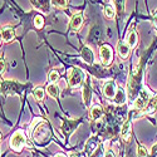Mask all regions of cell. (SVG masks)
<instances>
[{
	"label": "cell",
	"mask_w": 157,
	"mask_h": 157,
	"mask_svg": "<svg viewBox=\"0 0 157 157\" xmlns=\"http://www.w3.org/2000/svg\"><path fill=\"white\" fill-rule=\"evenodd\" d=\"M49 137H50V131H49L48 124L43 121L39 122L33 131V138L35 140V142L42 143V142L49 140Z\"/></svg>",
	"instance_id": "6da1fadb"
},
{
	"label": "cell",
	"mask_w": 157,
	"mask_h": 157,
	"mask_svg": "<svg viewBox=\"0 0 157 157\" xmlns=\"http://www.w3.org/2000/svg\"><path fill=\"white\" fill-rule=\"evenodd\" d=\"M68 81H69V86L72 88L79 87L84 81V73L79 68H72L71 72H69Z\"/></svg>",
	"instance_id": "7a4b0ae2"
},
{
	"label": "cell",
	"mask_w": 157,
	"mask_h": 157,
	"mask_svg": "<svg viewBox=\"0 0 157 157\" xmlns=\"http://www.w3.org/2000/svg\"><path fill=\"white\" fill-rule=\"evenodd\" d=\"M99 57H101V62L104 67H108L112 63V58H113V52L112 48L107 44H104L99 48Z\"/></svg>",
	"instance_id": "3957f363"
},
{
	"label": "cell",
	"mask_w": 157,
	"mask_h": 157,
	"mask_svg": "<svg viewBox=\"0 0 157 157\" xmlns=\"http://www.w3.org/2000/svg\"><path fill=\"white\" fill-rule=\"evenodd\" d=\"M25 141H27V138H25L24 133L18 131V132L13 135V137L10 140V146L14 151H20L25 145Z\"/></svg>",
	"instance_id": "277c9868"
},
{
	"label": "cell",
	"mask_w": 157,
	"mask_h": 157,
	"mask_svg": "<svg viewBox=\"0 0 157 157\" xmlns=\"http://www.w3.org/2000/svg\"><path fill=\"white\" fill-rule=\"evenodd\" d=\"M23 89V86L15 81H4L2 83V90L4 94L14 93V92H20Z\"/></svg>",
	"instance_id": "5b68a950"
},
{
	"label": "cell",
	"mask_w": 157,
	"mask_h": 157,
	"mask_svg": "<svg viewBox=\"0 0 157 157\" xmlns=\"http://www.w3.org/2000/svg\"><path fill=\"white\" fill-rule=\"evenodd\" d=\"M147 103H148V94L146 90H142V92L140 93V96L137 97V99L135 101V108L136 109H145L147 107Z\"/></svg>",
	"instance_id": "8992f818"
},
{
	"label": "cell",
	"mask_w": 157,
	"mask_h": 157,
	"mask_svg": "<svg viewBox=\"0 0 157 157\" xmlns=\"http://www.w3.org/2000/svg\"><path fill=\"white\" fill-rule=\"evenodd\" d=\"M116 92H117V87H116V83L113 81H108L103 84V94L107 98H109V99L114 98Z\"/></svg>",
	"instance_id": "52a82bcc"
},
{
	"label": "cell",
	"mask_w": 157,
	"mask_h": 157,
	"mask_svg": "<svg viewBox=\"0 0 157 157\" xmlns=\"http://www.w3.org/2000/svg\"><path fill=\"white\" fill-rule=\"evenodd\" d=\"M2 38H3V40L5 43H10L14 40V38H15V30L13 29L11 27H3L2 29Z\"/></svg>",
	"instance_id": "ba28073f"
},
{
	"label": "cell",
	"mask_w": 157,
	"mask_h": 157,
	"mask_svg": "<svg viewBox=\"0 0 157 157\" xmlns=\"http://www.w3.org/2000/svg\"><path fill=\"white\" fill-rule=\"evenodd\" d=\"M30 3L33 4L34 8L42 10L44 13H48L49 11V8H50V0H30Z\"/></svg>",
	"instance_id": "9c48e42d"
},
{
	"label": "cell",
	"mask_w": 157,
	"mask_h": 157,
	"mask_svg": "<svg viewBox=\"0 0 157 157\" xmlns=\"http://www.w3.org/2000/svg\"><path fill=\"white\" fill-rule=\"evenodd\" d=\"M83 23V15H82V13H77V14H74L71 19V27L72 29L74 30H78L81 28V25Z\"/></svg>",
	"instance_id": "30bf717a"
},
{
	"label": "cell",
	"mask_w": 157,
	"mask_h": 157,
	"mask_svg": "<svg viewBox=\"0 0 157 157\" xmlns=\"http://www.w3.org/2000/svg\"><path fill=\"white\" fill-rule=\"evenodd\" d=\"M78 123H79V122L65 120V121L63 122V124H62V129L64 131V133H65V135H69V133H72L73 131L75 129V127L78 126Z\"/></svg>",
	"instance_id": "8fae6325"
},
{
	"label": "cell",
	"mask_w": 157,
	"mask_h": 157,
	"mask_svg": "<svg viewBox=\"0 0 157 157\" xmlns=\"http://www.w3.org/2000/svg\"><path fill=\"white\" fill-rule=\"evenodd\" d=\"M82 58L88 64H92L93 63V52L90 50L89 47H83V49H82Z\"/></svg>",
	"instance_id": "7c38bea8"
},
{
	"label": "cell",
	"mask_w": 157,
	"mask_h": 157,
	"mask_svg": "<svg viewBox=\"0 0 157 157\" xmlns=\"http://www.w3.org/2000/svg\"><path fill=\"white\" fill-rule=\"evenodd\" d=\"M127 99V96H126V90L123 88H118L116 92V96H114V102L116 104H123Z\"/></svg>",
	"instance_id": "4fadbf2b"
},
{
	"label": "cell",
	"mask_w": 157,
	"mask_h": 157,
	"mask_svg": "<svg viewBox=\"0 0 157 157\" xmlns=\"http://www.w3.org/2000/svg\"><path fill=\"white\" fill-rule=\"evenodd\" d=\"M90 97H92V88H90V83L87 82L83 87V101L87 106L90 103Z\"/></svg>",
	"instance_id": "5bb4252c"
},
{
	"label": "cell",
	"mask_w": 157,
	"mask_h": 157,
	"mask_svg": "<svg viewBox=\"0 0 157 157\" xmlns=\"http://www.w3.org/2000/svg\"><path fill=\"white\" fill-rule=\"evenodd\" d=\"M129 136H131V122L129 121H126L122 124V128H121V137L124 141H128Z\"/></svg>",
	"instance_id": "9a60e30c"
},
{
	"label": "cell",
	"mask_w": 157,
	"mask_h": 157,
	"mask_svg": "<svg viewBox=\"0 0 157 157\" xmlns=\"http://www.w3.org/2000/svg\"><path fill=\"white\" fill-rule=\"evenodd\" d=\"M99 39H101V30L97 27L92 28V30L89 33V36H88V40L90 43H98Z\"/></svg>",
	"instance_id": "2e32d148"
},
{
	"label": "cell",
	"mask_w": 157,
	"mask_h": 157,
	"mask_svg": "<svg viewBox=\"0 0 157 157\" xmlns=\"http://www.w3.org/2000/svg\"><path fill=\"white\" fill-rule=\"evenodd\" d=\"M118 54H120V57L121 58H127L128 57V54H129V47H128V44L127 43H123V42H120L118 43Z\"/></svg>",
	"instance_id": "e0dca14e"
},
{
	"label": "cell",
	"mask_w": 157,
	"mask_h": 157,
	"mask_svg": "<svg viewBox=\"0 0 157 157\" xmlns=\"http://www.w3.org/2000/svg\"><path fill=\"white\" fill-rule=\"evenodd\" d=\"M102 116H103V109L101 106H98V104H96V106L92 107V109H90V117H92L93 120L98 121L102 118Z\"/></svg>",
	"instance_id": "ac0fdd59"
},
{
	"label": "cell",
	"mask_w": 157,
	"mask_h": 157,
	"mask_svg": "<svg viewBox=\"0 0 157 157\" xmlns=\"http://www.w3.org/2000/svg\"><path fill=\"white\" fill-rule=\"evenodd\" d=\"M47 92H48V94H49L52 98L57 99V98H58V96H59V88H58V86H57V84L50 83V84L47 87Z\"/></svg>",
	"instance_id": "d6986e66"
},
{
	"label": "cell",
	"mask_w": 157,
	"mask_h": 157,
	"mask_svg": "<svg viewBox=\"0 0 157 157\" xmlns=\"http://www.w3.org/2000/svg\"><path fill=\"white\" fill-rule=\"evenodd\" d=\"M137 42H138V35L136 32H131L128 38H127V44L129 48H135L137 45Z\"/></svg>",
	"instance_id": "ffe728a7"
},
{
	"label": "cell",
	"mask_w": 157,
	"mask_h": 157,
	"mask_svg": "<svg viewBox=\"0 0 157 157\" xmlns=\"http://www.w3.org/2000/svg\"><path fill=\"white\" fill-rule=\"evenodd\" d=\"M104 15H106L108 19H113L116 17V9L113 8L112 4L106 5V8H104Z\"/></svg>",
	"instance_id": "44dd1931"
},
{
	"label": "cell",
	"mask_w": 157,
	"mask_h": 157,
	"mask_svg": "<svg viewBox=\"0 0 157 157\" xmlns=\"http://www.w3.org/2000/svg\"><path fill=\"white\" fill-rule=\"evenodd\" d=\"M156 108H157V97H153L151 101H148V103H147V107H146V112L147 113H152L153 111H156Z\"/></svg>",
	"instance_id": "7402d4cb"
},
{
	"label": "cell",
	"mask_w": 157,
	"mask_h": 157,
	"mask_svg": "<svg viewBox=\"0 0 157 157\" xmlns=\"http://www.w3.org/2000/svg\"><path fill=\"white\" fill-rule=\"evenodd\" d=\"M33 96L36 101H43L44 98V89L43 88H35L33 90Z\"/></svg>",
	"instance_id": "603a6c76"
},
{
	"label": "cell",
	"mask_w": 157,
	"mask_h": 157,
	"mask_svg": "<svg viewBox=\"0 0 157 157\" xmlns=\"http://www.w3.org/2000/svg\"><path fill=\"white\" fill-rule=\"evenodd\" d=\"M50 3H52V5L56 6V8H60V9H63V8L67 6L68 0H50Z\"/></svg>",
	"instance_id": "cb8c5ba5"
},
{
	"label": "cell",
	"mask_w": 157,
	"mask_h": 157,
	"mask_svg": "<svg viewBox=\"0 0 157 157\" xmlns=\"http://www.w3.org/2000/svg\"><path fill=\"white\" fill-rule=\"evenodd\" d=\"M34 25H35L36 29H42L43 25H44V18L42 15H36L34 18Z\"/></svg>",
	"instance_id": "d4e9b609"
},
{
	"label": "cell",
	"mask_w": 157,
	"mask_h": 157,
	"mask_svg": "<svg viewBox=\"0 0 157 157\" xmlns=\"http://www.w3.org/2000/svg\"><path fill=\"white\" fill-rule=\"evenodd\" d=\"M137 157H148V151L146 147L138 146L137 148Z\"/></svg>",
	"instance_id": "484cf974"
},
{
	"label": "cell",
	"mask_w": 157,
	"mask_h": 157,
	"mask_svg": "<svg viewBox=\"0 0 157 157\" xmlns=\"http://www.w3.org/2000/svg\"><path fill=\"white\" fill-rule=\"evenodd\" d=\"M114 4H116V9L118 10V13L122 14L124 10V0H114Z\"/></svg>",
	"instance_id": "4316f807"
},
{
	"label": "cell",
	"mask_w": 157,
	"mask_h": 157,
	"mask_svg": "<svg viewBox=\"0 0 157 157\" xmlns=\"http://www.w3.org/2000/svg\"><path fill=\"white\" fill-rule=\"evenodd\" d=\"M58 79H59V73H58L56 69H53V71L49 73V81H50L52 83H56Z\"/></svg>",
	"instance_id": "83f0119b"
},
{
	"label": "cell",
	"mask_w": 157,
	"mask_h": 157,
	"mask_svg": "<svg viewBox=\"0 0 157 157\" xmlns=\"http://www.w3.org/2000/svg\"><path fill=\"white\" fill-rule=\"evenodd\" d=\"M97 145H98V142H97L96 140H90V141L88 142V145H87L86 150H88L89 152H93V151L97 148Z\"/></svg>",
	"instance_id": "f1b7e54d"
},
{
	"label": "cell",
	"mask_w": 157,
	"mask_h": 157,
	"mask_svg": "<svg viewBox=\"0 0 157 157\" xmlns=\"http://www.w3.org/2000/svg\"><path fill=\"white\" fill-rule=\"evenodd\" d=\"M5 68H6V62H5V59L2 57V58H0V74L4 73Z\"/></svg>",
	"instance_id": "f546056e"
},
{
	"label": "cell",
	"mask_w": 157,
	"mask_h": 157,
	"mask_svg": "<svg viewBox=\"0 0 157 157\" xmlns=\"http://www.w3.org/2000/svg\"><path fill=\"white\" fill-rule=\"evenodd\" d=\"M104 157H114V153L112 151H107L106 155H104Z\"/></svg>",
	"instance_id": "4dcf8cb0"
},
{
	"label": "cell",
	"mask_w": 157,
	"mask_h": 157,
	"mask_svg": "<svg viewBox=\"0 0 157 157\" xmlns=\"http://www.w3.org/2000/svg\"><path fill=\"white\" fill-rule=\"evenodd\" d=\"M56 157H65V155H63V153H57Z\"/></svg>",
	"instance_id": "1f68e13d"
},
{
	"label": "cell",
	"mask_w": 157,
	"mask_h": 157,
	"mask_svg": "<svg viewBox=\"0 0 157 157\" xmlns=\"http://www.w3.org/2000/svg\"><path fill=\"white\" fill-rule=\"evenodd\" d=\"M69 157H77V153H74V152H72V153L69 155Z\"/></svg>",
	"instance_id": "d6a6232c"
},
{
	"label": "cell",
	"mask_w": 157,
	"mask_h": 157,
	"mask_svg": "<svg viewBox=\"0 0 157 157\" xmlns=\"http://www.w3.org/2000/svg\"><path fill=\"white\" fill-rule=\"evenodd\" d=\"M2 40H3V38H2V34H0V45H2Z\"/></svg>",
	"instance_id": "836d02e7"
},
{
	"label": "cell",
	"mask_w": 157,
	"mask_h": 157,
	"mask_svg": "<svg viewBox=\"0 0 157 157\" xmlns=\"http://www.w3.org/2000/svg\"><path fill=\"white\" fill-rule=\"evenodd\" d=\"M0 141H2V133H0Z\"/></svg>",
	"instance_id": "e575fe53"
}]
</instances>
